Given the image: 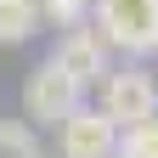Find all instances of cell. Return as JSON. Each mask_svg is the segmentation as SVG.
<instances>
[{"label": "cell", "instance_id": "cell-1", "mask_svg": "<svg viewBox=\"0 0 158 158\" xmlns=\"http://www.w3.org/2000/svg\"><path fill=\"white\" fill-rule=\"evenodd\" d=\"M96 34L107 51L158 56V0H96Z\"/></svg>", "mask_w": 158, "mask_h": 158}, {"label": "cell", "instance_id": "cell-2", "mask_svg": "<svg viewBox=\"0 0 158 158\" xmlns=\"http://www.w3.org/2000/svg\"><path fill=\"white\" fill-rule=\"evenodd\" d=\"M79 107H85V85H73L51 56L23 79V118L34 130H62Z\"/></svg>", "mask_w": 158, "mask_h": 158}, {"label": "cell", "instance_id": "cell-3", "mask_svg": "<svg viewBox=\"0 0 158 158\" xmlns=\"http://www.w3.org/2000/svg\"><path fill=\"white\" fill-rule=\"evenodd\" d=\"M102 107L118 130H135V124H147V118H158V85H152V73L147 68H113L102 79Z\"/></svg>", "mask_w": 158, "mask_h": 158}, {"label": "cell", "instance_id": "cell-4", "mask_svg": "<svg viewBox=\"0 0 158 158\" xmlns=\"http://www.w3.org/2000/svg\"><path fill=\"white\" fill-rule=\"evenodd\" d=\"M56 158H118V124L102 107H79L56 130Z\"/></svg>", "mask_w": 158, "mask_h": 158}, {"label": "cell", "instance_id": "cell-5", "mask_svg": "<svg viewBox=\"0 0 158 158\" xmlns=\"http://www.w3.org/2000/svg\"><path fill=\"white\" fill-rule=\"evenodd\" d=\"M51 62L62 68L73 85H102V79L113 73L107 68V45H102V34L96 28H68V34H56V45H51Z\"/></svg>", "mask_w": 158, "mask_h": 158}, {"label": "cell", "instance_id": "cell-6", "mask_svg": "<svg viewBox=\"0 0 158 158\" xmlns=\"http://www.w3.org/2000/svg\"><path fill=\"white\" fill-rule=\"evenodd\" d=\"M45 28L40 0H0V45H23Z\"/></svg>", "mask_w": 158, "mask_h": 158}, {"label": "cell", "instance_id": "cell-7", "mask_svg": "<svg viewBox=\"0 0 158 158\" xmlns=\"http://www.w3.org/2000/svg\"><path fill=\"white\" fill-rule=\"evenodd\" d=\"M0 158H45L28 118H0Z\"/></svg>", "mask_w": 158, "mask_h": 158}, {"label": "cell", "instance_id": "cell-8", "mask_svg": "<svg viewBox=\"0 0 158 158\" xmlns=\"http://www.w3.org/2000/svg\"><path fill=\"white\" fill-rule=\"evenodd\" d=\"M45 11V28L68 34V28H85V17H96V0H40Z\"/></svg>", "mask_w": 158, "mask_h": 158}, {"label": "cell", "instance_id": "cell-9", "mask_svg": "<svg viewBox=\"0 0 158 158\" xmlns=\"http://www.w3.org/2000/svg\"><path fill=\"white\" fill-rule=\"evenodd\" d=\"M118 158H158V118L135 130H118Z\"/></svg>", "mask_w": 158, "mask_h": 158}]
</instances>
